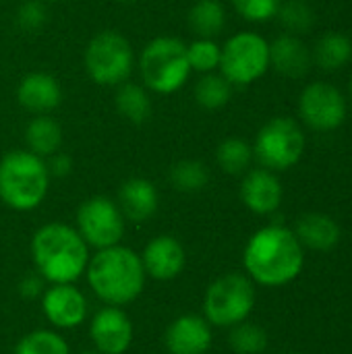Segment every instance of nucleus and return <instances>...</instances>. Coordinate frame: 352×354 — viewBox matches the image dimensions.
Returning <instances> with one entry per match:
<instances>
[{
	"instance_id": "19",
	"label": "nucleus",
	"mask_w": 352,
	"mask_h": 354,
	"mask_svg": "<svg viewBox=\"0 0 352 354\" xmlns=\"http://www.w3.org/2000/svg\"><path fill=\"white\" fill-rule=\"evenodd\" d=\"M340 226L326 214H305L299 218L295 236L303 245V249L313 251H332L340 243Z\"/></svg>"
},
{
	"instance_id": "28",
	"label": "nucleus",
	"mask_w": 352,
	"mask_h": 354,
	"mask_svg": "<svg viewBox=\"0 0 352 354\" xmlns=\"http://www.w3.org/2000/svg\"><path fill=\"white\" fill-rule=\"evenodd\" d=\"M15 354H71V348L58 332L35 330L17 342Z\"/></svg>"
},
{
	"instance_id": "39",
	"label": "nucleus",
	"mask_w": 352,
	"mask_h": 354,
	"mask_svg": "<svg viewBox=\"0 0 352 354\" xmlns=\"http://www.w3.org/2000/svg\"><path fill=\"white\" fill-rule=\"evenodd\" d=\"M351 95H352V81H351Z\"/></svg>"
},
{
	"instance_id": "1",
	"label": "nucleus",
	"mask_w": 352,
	"mask_h": 354,
	"mask_svg": "<svg viewBox=\"0 0 352 354\" xmlns=\"http://www.w3.org/2000/svg\"><path fill=\"white\" fill-rule=\"evenodd\" d=\"M243 263L251 282L274 288L293 282L301 274L305 253L293 230L272 224L249 239Z\"/></svg>"
},
{
	"instance_id": "18",
	"label": "nucleus",
	"mask_w": 352,
	"mask_h": 354,
	"mask_svg": "<svg viewBox=\"0 0 352 354\" xmlns=\"http://www.w3.org/2000/svg\"><path fill=\"white\" fill-rule=\"evenodd\" d=\"M116 203H118L124 220L145 222L151 216H156L158 205H160V197H158V189L151 180L141 178V176H133L120 185Z\"/></svg>"
},
{
	"instance_id": "40",
	"label": "nucleus",
	"mask_w": 352,
	"mask_h": 354,
	"mask_svg": "<svg viewBox=\"0 0 352 354\" xmlns=\"http://www.w3.org/2000/svg\"><path fill=\"white\" fill-rule=\"evenodd\" d=\"M52 2H60V0H52Z\"/></svg>"
},
{
	"instance_id": "38",
	"label": "nucleus",
	"mask_w": 352,
	"mask_h": 354,
	"mask_svg": "<svg viewBox=\"0 0 352 354\" xmlns=\"http://www.w3.org/2000/svg\"><path fill=\"white\" fill-rule=\"evenodd\" d=\"M284 354H299V353H284Z\"/></svg>"
},
{
	"instance_id": "9",
	"label": "nucleus",
	"mask_w": 352,
	"mask_h": 354,
	"mask_svg": "<svg viewBox=\"0 0 352 354\" xmlns=\"http://www.w3.org/2000/svg\"><path fill=\"white\" fill-rule=\"evenodd\" d=\"M270 66V44L251 31L232 35L220 54V71L232 85L257 81Z\"/></svg>"
},
{
	"instance_id": "34",
	"label": "nucleus",
	"mask_w": 352,
	"mask_h": 354,
	"mask_svg": "<svg viewBox=\"0 0 352 354\" xmlns=\"http://www.w3.org/2000/svg\"><path fill=\"white\" fill-rule=\"evenodd\" d=\"M46 290V280L37 272H29L21 282H19V292L25 299H37Z\"/></svg>"
},
{
	"instance_id": "33",
	"label": "nucleus",
	"mask_w": 352,
	"mask_h": 354,
	"mask_svg": "<svg viewBox=\"0 0 352 354\" xmlns=\"http://www.w3.org/2000/svg\"><path fill=\"white\" fill-rule=\"evenodd\" d=\"M48 21V12L41 0H25L17 10V25L27 33H37Z\"/></svg>"
},
{
	"instance_id": "16",
	"label": "nucleus",
	"mask_w": 352,
	"mask_h": 354,
	"mask_svg": "<svg viewBox=\"0 0 352 354\" xmlns=\"http://www.w3.org/2000/svg\"><path fill=\"white\" fill-rule=\"evenodd\" d=\"M241 199L257 216L274 214L282 203V185L272 170H251L241 183Z\"/></svg>"
},
{
	"instance_id": "4",
	"label": "nucleus",
	"mask_w": 352,
	"mask_h": 354,
	"mask_svg": "<svg viewBox=\"0 0 352 354\" xmlns=\"http://www.w3.org/2000/svg\"><path fill=\"white\" fill-rule=\"evenodd\" d=\"M50 172L46 160L29 149L8 151L0 160V199L10 209L31 212L48 195Z\"/></svg>"
},
{
	"instance_id": "36",
	"label": "nucleus",
	"mask_w": 352,
	"mask_h": 354,
	"mask_svg": "<svg viewBox=\"0 0 352 354\" xmlns=\"http://www.w3.org/2000/svg\"><path fill=\"white\" fill-rule=\"evenodd\" d=\"M118 2H137V0H118Z\"/></svg>"
},
{
	"instance_id": "20",
	"label": "nucleus",
	"mask_w": 352,
	"mask_h": 354,
	"mask_svg": "<svg viewBox=\"0 0 352 354\" xmlns=\"http://www.w3.org/2000/svg\"><path fill=\"white\" fill-rule=\"evenodd\" d=\"M311 56L307 46L295 35H280L270 44V64L286 77H303L309 68Z\"/></svg>"
},
{
	"instance_id": "3",
	"label": "nucleus",
	"mask_w": 352,
	"mask_h": 354,
	"mask_svg": "<svg viewBox=\"0 0 352 354\" xmlns=\"http://www.w3.org/2000/svg\"><path fill=\"white\" fill-rule=\"evenodd\" d=\"M85 276L93 295L110 307L133 303L143 292L147 278L141 255L122 245L100 249L89 257Z\"/></svg>"
},
{
	"instance_id": "25",
	"label": "nucleus",
	"mask_w": 352,
	"mask_h": 354,
	"mask_svg": "<svg viewBox=\"0 0 352 354\" xmlns=\"http://www.w3.org/2000/svg\"><path fill=\"white\" fill-rule=\"evenodd\" d=\"M352 56L351 39L342 33H328L315 46V60L326 71H338Z\"/></svg>"
},
{
	"instance_id": "31",
	"label": "nucleus",
	"mask_w": 352,
	"mask_h": 354,
	"mask_svg": "<svg viewBox=\"0 0 352 354\" xmlns=\"http://www.w3.org/2000/svg\"><path fill=\"white\" fill-rule=\"evenodd\" d=\"M280 23L290 31V33H303L307 29H311L313 25V10L309 4H305L303 0H288L284 4H280L278 12Z\"/></svg>"
},
{
	"instance_id": "27",
	"label": "nucleus",
	"mask_w": 352,
	"mask_h": 354,
	"mask_svg": "<svg viewBox=\"0 0 352 354\" xmlns=\"http://www.w3.org/2000/svg\"><path fill=\"white\" fill-rule=\"evenodd\" d=\"M216 160L226 174H243L253 160V147L239 137H230L218 145Z\"/></svg>"
},
{
	"instance_id": "12",
	"label": "nucleus",
	"mask_w": 352,
	"mask_h": 354,
	"mask_svg": "<svg viewBox=\"0 0 352 354\" xmlns=\"http://www.w3.org/2000/svg\"><path fill=\"white\" fill-rule=\"evenodd\" d=\"M41 311L58 330H75L87 317V299L75 284H50L41 295Z\"/></svg>"
},
{
	"instance_id": "15",
	"label": "nucleus",
	"mask_w": 352,
	"mask_h": 354,
	"mask_svg": "<svg viewBox=\"0 0 352 354\" xmlns=\"http://www.w3.org/2000/svg\"><path fill=\"white\" fill-rule=\"evenodd\" d=\"M212 326L201 315H180L176 317L164 336L170 354H205L212 348Z\"/></svg>"
},
{
	"instance_id": "26",
	"label": "nucleus",
	"mask_w": 352,
	"mask_h": 354,
	"mask_svg": "<svg viewBox=\"0 0 352 354\" xmlns=\"http://www.w3.org/2000/svg\"><path fill=\"white\" fill-rule=\"evenodd\" d=\"M170 183L180 193H197L207 187L210 172L199 160H180L170 168Z\"/></svg>"
},
{
	"instance_id": "5",
	"label": "nucleus",
	"mask_w": 352,
	"mask_h": 354,
	"mask_svg": "<svg viewBox=\"0 0 352 354\" xmlns=\"http://www.w3.org/2000/svg\"><path fill=\"white\" fill-rule=\"evenodd\" d=\"M141 79L156 93L178 91L193 73L187 58V44L172 35L154 37L139 56Z\"/></svg>"
},
{
	"instance_id": "32",
	"label": "nucleus",
	"mask_w": 352,
	"mask_h": 354,
	"mask_svg": "<svg viewBox=\"0 0 352 354\" xmlns=\"http://www.w3.org/2000/svg\"><path fill=\"white\" fill-rule=\"evenodd\" d=\"M232 4H234L237 12L241 17H245L247 21L261 23V21L276 17L282 0H232Z\"/></svg>"
},
{
	"instance_id": "29",
	"label": "nucleus",
	"mask_w": 352,
	"mask_h": 354,
	"mask_svg": "<svg viewBox=\"0 0 352 354\" xmlns=\"http://www.w3.org/2000/svg\"><path fill=\"white\" fill-rule=\"evenodd\" d=\"M228 344L237 354H261L268 348V334L255 324L241 322L230 328Z\"/></svg>"
},
{
	"instance_id": "11",
	"label": "nucleus",
	"mask_w": 352,
	"mask_h": 354,
	"mask_svg": "<svg viewBox=\"0 0 352 354\" xmlns=\"http://www.w3.org/2000/svg\"><path fill=\"white\" fill-rule=\"evenodd\" d=\"M299 110L303 120L315 131H332L344 122L346 102L342 93L328 83H311L305 87Z\"/></svg>"
},
{
	"instance_id": "2",
	"label": "nucleus",
	"mask_w": 352,
	"mask_h": 354,
	"mask_svg": "<svg viewBox=\"0 0 352 354\" xmlns=\"http://www.w3.org/2000/svg\"><path fill=\"white\" fill-rule=\"evenodd\" d=\"M31 259L35 272L50 284H75L87 270L89 247L77 228L50 222L31 239Z\"/></svg>"
},
{
	"instance_id": "24",
	"label": "nucleus",
	"mask_w": 352,
	"mask_h": 354,
	"mask_svg": "<svg viewBox=\"0 0 352 354\" xmlns=\"http://www.w3.org/2000/svg\"><path fill=\"white\" fill-rule=\"evenodd\" d=\"M232 97V83L224 75L207 73L195 85V102L205 110H220Z\"/></svg>"
},
{
	"instance_id": "14",
	"label": "nucleus",
	"mask_w": 352,
	"mask_h": 354,
	"mask_svg": "<svg viewBox=\"0 0 352 354\" xmlns=\"http://www.w3.org/2000/svg\"><path fill=\"white\" fill-rule=\"evenodd\" d=\"M141 263H143L145 276L160 280V282H168L183 274L187 266V253L178 239L170 234H162V236L151 239L145 245L141 253Z\"/></svg>"
},
{
	"instance_id": "30",
	"label": "nucleus",
	"mask_w": 352,
	"mask_h": 354,
	"mask_svg": "<svg viewBox=\"0 0 352 354\" xmlns=\"http://www.w3.org/2000/svg\"><path fill=\"white\" fill-rule=\"evenodd\" d=\"M220 54H222V46L210 37H197L193 44L187 46L189 66L191 71H197L201 75L214 73L220 66Z\"/></svg>"
},
{
	"instance_id": "6",
	"label": "nucleus",
	"mask_w": 352,
	"mask_h": 354,
	"mask_svg": "<svg viewBox=\"0 0 352 354\" xmlns=\"http://www.w3.org/2000/svg\"><path fill=\"white\" fill-rule=\"evenodd\" d=\"M255 307V286L249 276L226 274L210 284L203 299V317L210 326L232 328L247 322Z\"/></svg>"
},
{
	"instance_id": "7",
	"label": "nucleus",
	"mask_w": 352,
	"mask_h": 354,
	"mask_svg": "<svg viewBox=\"0 0 352 354\" xmlns=\"http://www.w3.org/2000/svg\"><path fill=\"white\" fill-rule=\"evenodd\" d=\"M133 48L129 39L112 29L95 33L85 48V71L98 85L118 87L133 73Z\"/></svg>"
},
{
	"instance_id": "10",
	"label": "nucleus",
	"mask_w": 352,
	"mask_h": 354,
	"mask_svg": "<svg viewBox=\"0 0 352 354\" xmlns=\"http://www.w3.org/2000/svg\"><path fill=\"white\" fill-rule=\"evenodd\" d=\"M77 232L93 249L120 245L124 236V216L116 201L104 195L85 199L77 209Z\"/></svg>"
},
{
	"instance_id": "8",
	"label": "nucleus",
	"mask_w": 352,
	"mask_h": 354,
	"mask_svg": "<svg viewBox=\"0 0 352 354\" xmlns=\"http://www.w3.org/2000/svg\"><path fill=\"white\" fill-rule=\"evenodd\" d=\"M305 151V135L290 118L278 116L266 122L255 139L253 156L266 170H288Z\"/></svg>"
},
{
	"instance_id": "13",
	"label": "nucleus",
	"mask_w": 352,
	"mask_h": 354,
	"mask_svg": "<svg viewBox=\"0 0 352 354\" xmlns=\"http://www.w3.org/2000/svg\"><path fill=\"white\" fill-rule=\"evenodd\" d=\"M133 322L120 307H102L89 324L93 346L102 354H124L133 344Z\"/></svg>"
},
{
	"instance_id": "22",
	"label": "nucleus",
	"mask_w": 352,
	"mask_h": 354,
	"mask_svg": "<svg viewBox=\"0 0 352 354\" xmlns=\"http://www.w3.org/2000/svg\"><path fill=\"white\" fill-rule=\"evenodd\" d=\"M189 27L197 37H210L222 33L226 27V10L218 0H197L189 8Z\"/></svg>"
},
{
	"instance_id": "23",
	"label": "nucleus",
	"mask_w": 352,
	"mask_h": 354,
	"mask_svg": "<svg viewBox=\"0 0 352 354\" xmlns=\"http://www.w3.org/2000/svg\"><path fill=\"white\" fill-rule=\"evenodd\" d=\"M116 110L124 120L143 124L151 116V97L143 85L124 81L116 91Z\"/></svg>"
},
{
	"instance_id": "37",
	"label": "nucleus",
	"mask_w": 352,
	"mask_h": 354,
	"mask_svg": "<svg viewBox=\"0 0 352 354\" xmlns=\"http://www.w3.org/2000/svg\"><path fill=\"white\" fill-rule=\"evenodd\" d=\"M81 354H102V353H98V351H93V353H81Z\"/></svg>"
},
{
	"instance_id": "21",
	"label": "nucleus",
	"mask_w": 352,
	"mask_h": 354,
	"mask_svg": "<svg viewBox=\"0 0 352 354\" xmlns=\"http://www.w3.org/2000/svg\"><path fill=\"white\" fill-rule=\"evenodd\" d=\"M25 143L31 153L39 158H50L52 153L60 151L62 129L52 116L35 114L25 129Z\"/></svg>"
},
{
	"instance_id": "17",
	"label": "nucleus",
	"mask_w": 352,
	"mask_h": 354,
	"mask_svg": "<svg viewBox=\"0 0 352 354\" xmlns=\"http://www.w3.org/2000/svg\"><path fill=\"white\" fill-rule=\"evenodd\" d=\"M17 100L25 110L33 114H48L60 106L62 87L54 75L35 71L21 79L17 87Z\"/></svg>"
},
{
	"instance_id": "35",
	"label": "nucleus",
	"mask_w": 352,
	"mask_h": 354,
	"mask_svg": "<svg viewBox=\"0 0 352 354\" xmlns=\"http://www.w3.org/2000/svg\"><path fill=\"white\" fill-rule=\"evenodd\" d=\"M46 166H48L50 178H52V176H54V178H64V176H68L71 170H73V160H71V156L56 151V153H52V156L48 158Z\"/></svg>"
}]
</instances>
